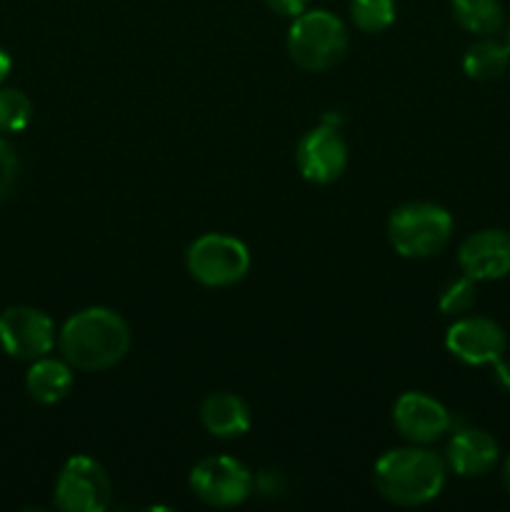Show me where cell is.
Here are the masks:
<instances>
[{
	"label": "cell",
	"mask_w": 510,
	"mask_h": 512,
	"mask_svg": "<svg viewBox=\"0 0 510 512\" xmlns=\"http://www.w3.org/2000/svg\"><path fill=\"white\" fill-rule=\"evenodd\" d=\"M65 363L83 373H100L128 355L130 328L115 310L85 308L68 318L58 335Z\"/></svg>",
	"instance_id": "6da1fadb"
},
{
	"label": "cell",
	"mask_w": 510,
	"mask_h": 512,
	"mask_svg": "<svg viewBox=\"0 0 510 512\" xmlns=\"http://www.w3.org/2000/svg\"><path fill=\"white\" fill-rule=\"evenodd\" d=\"M445 460L425 448L388 450L375 463L373 480L378 493L400 508H418L440 495L445 485Z\"/></svg>",
	"instance_id": "7a4b0ae2"
},
{
	"label": "cell",
	"mask_w": 510,
	"mask_h": 512,
	"mask_svg": "<svg viewBox=\"0 0 510 512\" xmlns=\"http://www.w3.org/2000/svg\"><path fill=\"white\" fill-rule=\"evenodd\" d=\"M348 50V30L330 10H305L288 30V53L298 68L323 73L338 65Z\"/></svg>",
	"instance_id": "3957f363"
},
{
	"label": "cell",
	"mask_w": 510,
	"mask_h": 512,
	"mask_svg": "<svg viewBox=\"0 0 510 512\" xmlns=\"http://www.w3.org/2000/svg\"><path fill=\"white\" fill-rule=\"evenodd\" d=\"M453 235V218L443 205L408 203L393 210L388 238L403 258H433Z\"/></svg>",
	"instance_id": "277c9868"
},
{
	"label": "cell",
	"mask_w": 510,
	"mask_h": 512,
	"mask_svg": "<svg viewBox=\"0 0 510 512\" xmlns=\"http://www.w3.org/2000/svg\"><path fill=\"white\" fill-rule=\"evenodd\" d=\"M193 280L205 288H228L240 283L250 268V253L238 238L223 233L200 235L185 253Z\"/></svg>",
	"instance_id": "5b68a950"
},
{
	"label": "cell",
	"mask_w": 510,
	"mask_h": 512,
	"mask_svg": "<svg viewBox=\"0 0 510 512\" xmlns=\"http://www.w3.org/2000/svg\"><path fill=\"white\" fill-rule=\"evenodd\" d=\"M113 500V485L98 460L75 455L55 483V508L63 512H103Z\"/></svg>",
	"instance_id": "8992f818"
},
{
	"label": "cell",
	"mask_w": 510,
	"mask_h": 512,
	"mask_svg": "<svg viewBox=\"0 0 510 512\" xmlns=\"http://www.w3.org/2000/svg\"><path fill=\"white\" fill-rule=\"evenodd\" d=\"M300 175L315 185L335 183L348 165V148L340 135L338 115H325L318 128L308 130L295 148Z\"/></svg>",
	"instance_id": "52a82bcc"
},
{
	"label": "cell",
	"mask_w": 510,
	"mask_h": 512,
	"mask_svg": "<svg viewBox=\"0 0 510 512\" xmlns=\"http://www.w3.org/2000/svg\"><path fill=\"white\" fill-rule=\"evenodd\" d=\"M253 473L240 460L218 455L205 458L190 470V488L210 508H235L253 493Z\"/></svg>",
	"instance_id": "ba28073f"
},
{
	"label": "cell",
	"mask_w": 510,
	"mask_h": 512,
	"mask_svg": "<svg viewBox=\"0 0 510 512\" xmlns=\"http://www.w3.org/2000/svg\"><path fill=\"white\" fill-rule=\"evenodd\" d=\"M55 345L53 320L28 305H15L0 313V348L15 360L45 358Z\"/></svg>",
	"instance_id": "9c48e42d"
},
{
	"label": "cell",
	"mask_w": 510,
	"mask_h": 512,
	"mask_svg": "<svg viewBox=\"0 0 510 512\" xmlns=\"http://www.w3.org/2000/svg\"><path fill=\"white\" fill-rule=\"evenodd\" d=\"M445 348L465 365H493L508 348L505 330L483 315H460L445 333Z\"/></svg>",
	"instance_id": "30bf717a"
},
{
	"label": "cell",
	"mask_w": 510,
	"mask_h": 512,
	"mask_svg": "<svg viewBox=\"0 0 510 512\" xmlns=\"http://www.w3.org/2000/svg\"><path fill=\"white\" fill-rule=\"evenodd\" d=\"M463 275L480 280H500L510 275V233L500 228H485L463 240L458 250Z\"/></svg>",
	"instance_id": "8fae6325"
},
{
	"label": "cell",
	"mask_w": 510,
	"mask_h": 512,
	"mask_svg": "<svg viewBox=\"0 0 510 512\" xmlns=\"http://www.w3.org/2000/svg\"><path fill=\"white\" fill-rule=\"evenodd\" d=\"M393 423L405 440L425 445L448 433L450 413L430 395L403 393L393 405Z\"/></svg>",
	"instance_id": "7c38bea8"
},
{
	"label": "cell",
	"mask_w": 510,
	"mask_h": 512,
	"mask_svg": "<svg viewBox=\"0 0 510 512\" xmlns=\"http://www.w3.org/2000/svg\"><path fill=\"white\" fill-rule=\"evenodd\" d=\"M498 443L480 428H458L448 443V465L463 478H480L498 463Z\"/></svg>",
	"instance_id": "4fadbf2b"
},
{
	"label": "cell",
	"mask_w": 510,
	"mask_h": 512,
	"mask_svg": "<svg viewBox=\"0 0 510 512\" xmlns=\"http://www.w3.org/2000/svg\"><path fill=\"white\" fill-rule=\"evenodd\" d=\"M200 423L213 438L233 440L248 433L250 410L238 395L215 393L208 395L200 405Z\"/></svg>",
	"instance_id": "5bb4252c"
},
{
	"label": "cell",
	"mask_w": 510,
	"mask_h": 512,
	"mask_svg": "<svg viewBox=\"0 0 510 512\" xmlns=\"http://www.w3.org/2000/svg\"><path fill=\"white\" fill-rule=\"evenodd\" d=\"M25 388L35 403H60L73 390V365L65 363V360H53L48 355L33 360L28 375H25Z\"/></svg>",
	"instance_id": "9a60e30c"
},
{
	"label": "cell",
	"mask_w": 510,
	"mask_h": 512,
	"mask_svg": "<svg viewBox=\"0 0 510 512\" xmlns=\"http://www.w3.org/2000/svg\"><path fill=\"white\" fill-rule=\"evenodd\" d=\"M510 68V48L508 43H500V40L485 38L475 40L463 55V70L470 80H495Z\"/></svg>",
	"instance_id": "2e32d148"
},
{
	"label": "cell",
	"mask_w": 510,
	"mask_h": 512,
	"mask_svg": "<svg viewBox=\"0 0 510 512\" xmlns=\"http://www.w3.org/2000/svg\"><path fill=\"white\" fill-rule=\"evenodd\" d=\"M453 18L468 33L495 35L505 23V13L500 0H453Z\"/></svg>",
	"instance_id": "e0dca14e"
},
{
	"label": "cell",
	"mask_w": 510,
	"mask_h": 512,
	"mask_svg": "<svg viewBox=\"0 0 510 512\" xmlns=\"http://www.w3.org/2000/svg\"><path fill=\"white\" fill-rule=\"evenodd\" d=\"M350 18L363 33H383L395 20V0H350Z\"/></svg>",
	"instance_id": "ac0fdd59"
},
{
	"label": "cell",
	"mask_w": 510,
	"mask_h": 512,
	"mask_svg": "<svg viewBox=\"0 0 510 512\" xmlns=\"http://www.w3.org/2000/svg\"><path fill=\"white\" fill-rule=\"evenodd\" d=\"M33 118V103L15 88H0V133H20Z\"/></svg>",
	"instance_id": "d6986e66"
},
{
	"label": "cell",
	"mask_w": 510,
	"mask_h": 512,
	"mask_svg": "<svg viewBox=\"0 0 510 512\" xmlns=\"http://www.w3.org/2000/svg\"><path fill=\"white\" fill-rule=\"evenodd\" d=\"M473 305H475V280L468 278V275L453 280V283H450L438 298L440 313L458 315V318L460 315L470 313Z\"/></svg>",
	"instance_id": "ffe728a7"
},
{
	"label": "cell",
	"mask_w": 510,
	"mask_h": 512,
	"mask_svg": "<svg viewBox=\"0 0 510 512\" xmlns=\"http://www.w3.org/2000/svg\"><path fill=\"white\" fill-rule=\"evenodd\" d=\"M15 178H18V158L0 133V198H5L13 190Z\"/></svg>",
	"instance_id": "44dd1931"
},
{
	"label": "cell",
	"mask_w": 510,
	"mask_h": 512,
	"mask_svg": "<svg viewBox=\"0 0 510 512\" xmlns=\"http://www.w3.org/2000/svg\"><path fill=\"white\" fill-rule=\"evenodd\" d=\"M265 3H268L273 13L283 15V18H298L300 13L308 10L310 0H265Z\"/></svg>",
	"instance_id": "7402d4cb"
},
{
	"label": "cell",
	"mask_w": 510,
	"mask_h": 512,
	"mask_svg": "<svg viewBox=\"0 0 510 512\" xmlns=\"http://www.w3.org/2000/svg\"><path fill=\"white\" fill-rule=\"evenodd\" d=\"M493 368H495V380H498V383L510 393V363L508 360L500 358L498 363H493Z\"/></svg>",
	"instance_id": "603a6c76"
},
{
	"label": "cell",
	"mask_w": 510,
	"mask_h": 512,
	"mask_svg": "<svg viewBox=\"0 0 510 512\" xmlns=\"http://www.w3.org/2000/svg\"><path fill=\"white\" fill-rule=\"evenodd\" d=\"M10 70H13V60H10V55L0 48V85L5 83V78L10 75Z\"/></svg>",
	"instance_id": "cb8c5ba5"
},
{
	"label": "cell",
	"mask_w": 510,
	"mask_h": 512,
	"mask_svg": "<svg viewBox=\"0 0 510 512\" xmlns=\"http://www.w3.org/2000/svg\"><path fill=\"white\" fill-rule=\"evenodd\" d=\"M503 483H505V490L510 493V458L505 460V465H503Z\"/></svg>",
	"instance_id": "d4e9b609"
},
{
	"label": "cell",
	"mask_w": 510,
	"mask_h": 512,
	"mask_svg": "<svg viewBox=\"0 0 510 512\" xmlns=\"http://www.w3.org/2000/svg\"><path fill=\"white\" fill-rule=\"evenodd\" d=\"M505 43H508V48H510V25H508V40H505Z\"/></svg>",
	"instance_id": "484cf974"
}]
</instances>
